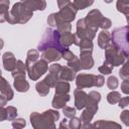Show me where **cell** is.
<instances>
[{"instance_id": "6da1fadb", "label": "cell", "mask_w": 129, "mask_h": 129, "mask_svg": "<svg viewBox=\"0 0 129 129\" xmlns=\"http://www.w3.org/2000/svg\"><path fill=\"white\" fill-rule=\"evenodd\" d=\"M59 118V113L57 111L48 110L43 112V114H38L36 112L30 115V121L34 128H49L54 127V121Z\"/></svg>"}, {"instance_id": "7a4b0ae2", "label": "cell", "mask_w": 129, "mask_h": 129, "mask_svg": "<svg viewBox=\"0 0 129 129\" xmlns=\"http://www.w3.org/2000/svg\"><path fill=\"white\" fill-rule=\"evenodd\" d=\"M112 42L113 45L118 47L123 51L125 56H128V26L117 28L112 33Z\"/></svg>"}, {"instance_id": "3957f363", "label": "cell", "mask_w": 129, "mask_h": 129, "mask_svg": "<svg viewBox=\"0 0 129 129\" xmlns=\"http://www.w3.org/2000/svg\"><path fill=\"white\" fill-rule=\"evenodd\" d=\"M25 69L28 72L29 78L31 80H37L40 76H42L47 70L48 64L44 59L35 60V61H25Z\"/></svg>"}, {"instance_id": "277c9868", "label": "cell", "mask_w": 129, "mask_h": 129, "mask_svg": "<svg viewBox=\"0 0 129 129\" xmlns=\"http://www.w3.org/2000/svg\"><path fill=\"white\" fill-rule=\"evenodd\" d=\"M104 78L103 76H94V75H88V74H82L77 77V87L79 89L84 88H90L93 86L101 87L104 84Z\"/></svg>"}, {"instance_id": "5b68a950", "label": "cell", "mask_w": 129, "mask_h": 129, "mask_svg": "<svg viewBox=\"0 0 129 129\" xmlns=\"http://www.w3.org/2000/svg\"><path fill=\"white\" fill-rule=\"evenodd\" d=\"M106 60L112 66H120L124 62L126 56L122 50L113 44H109L106 48Z\"/></svg>"}, {"instance_id": "8992f818", "label": "cell", "mask_w": 129, "mask_h": 129, "mask_svg": "<svg viewBox=\"0 0 129 129\" xmlns=\"http://www.w3.org/2000/svg\"><path fill=\"white\" fill-rule=\"evenodd\" d=\"M47 22L50 26H55L59 32H68L71 30V24L70 22L64 21L58 13H52L47 18Z\"/></svg>"}, {"instance_id": "52a82bcc", "label": "cell", "mask_w": 129, "mask_h": 129, "mask_svg": "<svg viewBox=\"0 0 129 129\" xmlns=\"http://www.w3.org/2000/svg\"><path fill=\"white\" fill-rule=\"evenodd\" d=\"M77 10H78V9L75 7V5H74L72 2H70L69 4H67V5L62 6L61 8H59L58 14H59V16H60L64 21L71 22L72 20H74L76 14H77Z\"/></svg>"}, {"instance_id": "ba28073f", "label": "cell", "mask_w": 129, "mask_h": 129, "mask_svg": "<svg viewBox=\"0 0 129 129\" xmlns=\"http://www.w3.org/2000/svg\"><path fill=\"white\" fill-rule=\"evenodd\" d=\"M42 58L47 61H55L58 60L61 57V52L55 48V47H49L43 50L42 52Z\"/></svg>"}, {"instance_id": "9c48e42d", "label": "cell", "mask_w": 129, "mask_h": 129, "mask_svg": "<svg viewBox=\"0 0 129 129\" xmlns=\"http://www.w3.org/2000/svg\"><path fill=\"white\" fill-rule=\"evenodd\" d=\"M2 59H3V66H4V69L6 71H9V72H12L15 67H16V59L14 57V54L10 51L8 52H5L2 56Z\"/></svg>"}, {"instance_id": "30bf717a", "label": "cell", "mask_w": 129, "mask_h": 129, "mask_svg": "<svg viewBox=\"0 0 129 129\" xmlns=\"http://www.w3.org/2000/svg\"><path fill=\"white\" fill-rule=\"evenodd\" d=\"M87 104V94L82 91L81 89L75 90V105L76 108L81 110L84 107H86Z\"/></svg>"}, {"instance_id": "8fae6325", "label": "cell", "mask_w": 129, "mask_h": 129, "mask_svg": "<svg viewBox=\"0 0 129 129\" xmlns=\"http://www.w3.org/2000/svg\"><path fill=\"white\" fill-rule=\"evenodd\" d=\"M22 2L25 5V7L32 12L34 10H44L46 6L44 0H24Z\"/></svg>"}, {"instance_id": "7c38bea8", "label": "cell", "mask_w": 129, "mask_h": 129, "mask_svg": "<svg viewBox=\"0 0 129 129\" xmlns=\"http://www.w3.org/2000/svg\"><path fill=\"white\" fill-rule=\"evenodd\" d=\"M101 100V95L98 92L92 91L87 95V104L86 107L98 110V102Z\"/></svg>"}, {"instance_id": "4fadbf2b", "label": "cell", "mask_w": 129, "mask_h": 129, "mask_svg": "<svg viewBox=\"0 0 129 129\" xmlns=\"http://www.w3.org/2000/svg\"><path fill=\"white\" fill-rule=\"evenodd\" d=\"M79 61H80L81 70L91 69L94 64V60L92 58V52H81V58Z\"/></svg>"}, {"instance_id": "5bb4252c", "label": "cell", "mask_w": 129, "mask_h": 129, "mask_svg": "<svg viewBox=\"0 0 129 129\" xmlns=\"http://www.w3.org/2000/svg\"><path fill=\"white\" fill-rule=\"evenodd\" d=\"M69 100H70V96L68 95V93L67 94H56L55 93V96L52 100V107L55 109L62 108Z\"/></svg>"}, {"instance_id": "9a60e30c", "label": "cell", "mask_w": 129, "mask_h": 129, "mask_svg": "<svg viewBox=\"0 0 129 129\" xmlns=\"http://www.w3.org/2000/svg\"><path fill=\"white\" fill-rule=\"evenodd\" d=\"M14 87L18 92H26L29 89V84L25 81V76H18L14 78Z\"/></svg>"}, {"instance_id": "2e32d148", "label": "cell", "mask_w": 129, "mask_h": 129, "mask_svg": "<svg viewBox=\"0 0 129 129\" xmlns=\"http://www.w3.org/2000/svg\"><path fill=\"white\" fill-rule=\"evenodd\" d=\"M76 76V72L70 68L69 66L68 67H61L60 68V71H59V79L63 80V81H72Z\"/></svg>"}, {"instance_id": "e0dca14e", "label": "cell", "mask_w": 129, "mask_h": 129, "mask_svg": "<svg viewBox=\"0 0 129 129\" xmlns=\"http://www.w3.org/2000/svg\"><path fill=\"white\" fill-rule=\"evenodd\" d=\"M98 43H99V46L103 49H105L109 43H110V34L108 33V31L106 30H103L101 31V33L99 34V38H98Z\"/></svg>"}, {"instance_id": "ac0fdd59", "label": "cell", "mask_w": 129, "mask_h": 129, "mask_svg": "<svg viewBox=\"0 0 129 129\" xmlns=\"http://www.w3.org/2000/svg\"><path fill=\"white\" fill-rule=\"evenodd\" d=\"M96 112H97V110L87 107V109H86V110L82 113V115H81V118H80L81 122H84V123H89V122H91V120H92V118H93V116H94V114H95Z\"/></svg>"}, {"instance_id": "d6986e66", "label": "cell", "mask_w": 129, "mask_h": 129, "mask_svg": "<svg viewBox=\"0 0 129 129\" xmlns=\"http://www.w3.org/2000/svg\"><path fill=\"white\" fill-rule=\"evenodd\" d=\"M54 87L56 94H67L70 91V85L64 81H57Z\"/></svg>"}, {"instance_id": "ffe728a7", "label": "cell", "mask_w": 129, "mask_h": 129, "mask_svg": "<svg viewBox=\"0 0 129 129\" xmlns=\"http://www.w3.org/2000/svg\"><path fill=\"white\" fill-rule=\"evenodd\" d=\"M79 45L81 47V52H92L93 43L91 39H80Z\"/></svg>"}, {"instance_id": "44dd1931", "label": "cell", "mask_w": 129, "mask_h": 129, "mask_svg": "<svg viewBox=\"0 0 129 129\" xmlns=\"http://www.w3.org/2000/svg\"><path fill=\"white\" fill-rule=\"evenodd\" d=\"M49 86L44 82V81H41L39 83L36 84V91L37 93L40 95V96H45L48 94L49 92Z\"/></svg>"}, {"instance_id": "7402d4cb", "label": "cell", "mask_w": 129, "mask_h": 129, "mask_svg": "<svg viewBox=\"0 0 129 129\" xmlns=\"http://www.w3.org/2000/svg\"><path fill=\"white\" fill-rule=\"evenodd\" d=\"M129 2L128 0H118L117 2V9L118 11L124 13L125 15L128 14V11H129Z\"/></svg>"}, {"instance_id": "603a6c76", "label": "cell", "mask_w": 129, "mask_h": 129, "mask_svg": "<svg viewBox=\"0 0 129 129\" xmlns=\"http://www.w3.org/2000/svg\"><path fill=\"white\" fill-rule=\"evenodd\" d=\"M94 3V0H75L74 5L77 9H85L88 6H91Z\"/></svg>"}, {"instance_id": "cb8c5ba5", "label": "cell", "mask_w": 129, "mask_h": 129, "mask_svg": "<svg viewBox=\"0 0 129 129\" xmlns=\"http://www.w3.org/2000/svg\"><path fill=\"white\" fill-rule=\"evenodd\" d=\"M91 127H116V128H120V125L117 124V123H112L110 121H103V120H100L99 122H96L95 124L91 125Z\"/></svg>"}, {"instance_id": "d4e9b609", "label": "cell", "mask_w": 129, "mask_h": 129, "mask_svg": "<svg viewBox=\"0 0 129 129\" xmlns=\"http://www.w3.org/2000/svg\"><path fill=\"white\" fill-rule=\"evenodd\" d=\"M112 70H113V66L109 61H107V60H105L104 63H103V66H101L99 68V72L102 73L103 75H109V74H111Z\"/></svg>"}, {"instance_id": "484cf974", "label": "cell", "mask_w": 129, "mask_h": 129, "mask_svg": "<svg viewBox=\"0 0 129 129\" xmlns=\"http://www.w3.org/2000/svg\"><path fill=\"white\" fill-rule=\"evenodd\" d=\"M121 99V96L118 92H111L110 94H108L107 96V100L110 104H116L119 102V100Z\"/></svg>"}, {"instance_id": "4316f807", "label": "cell", "mask_w": 129, "mask_h": 129, "mask_svg": "<svg viewBox=\"0 0 129 129\" xmlns=\"http://www.w3.org/2000/svg\"><path fill=\"white\" fill-rule=\"evenodd\" d=\"M107 86H108V88L111 89V90L116 89V88L118 87V80H117V78L114 77V76L110 77V78L107 80Z\"/></svg>"}, {"instance_id": "83f0119b", "label": "cell", "mask_w": 129, "mask_h": 129, "mask_svg": "<svg viewBox=\"0 0 129 129\" xmlns=\"http://www.w3.org/2000/svg\"><path fill=\"white\" fill-rule=\"evenodd\" d=\"M6 114H7L8 120H13L17 115V110H16V108L9 106L8 108H6Z\"/></svg>"}, {"instance_id": "f1b7e54d", "label": "cell", "mask_w": 129, "mask_h": 129, "mask_svg": "<svg viewBox=\"0 0 129 129\" xmlns=\"http://www.w3.org/2000/svg\"><path fill=\"white\" fill-rule=\"evenodd\" d=\"M62 111L67 118H72L76 115V109L73 107H62Z\"/></svg>"}, {"instance_id": "f546056e", "label": "cell", "mask_w": 129, "mask_h": 129, "mask_svg": "<svg viewBox=\"0 0 129 129\" xmlns=\"http://www.w3.org/2000/svg\"><path fill=\"white\" fill-rule=\"evenodd\" d=\"M39 54H38V51L37 50H34V49H31L27 52V58L26 60L27 61H35L37 58H38Z\"/></svg>"}, {"instance_id": "4dcf8cb0", "label": "cell", "mask_w": 129, "mask_h": 129, "mask_svg": "<svg viewBox=\"0 0 129 129\" xmlns=\"http://www.w3.org/2000/svg\"><path fill=\"white\" fill-rule=\"evenodd\" d=\"M68 127H70V128H80V127H82V122H81L80 119L72 117V119L69 121Z\"/></svg>"}, {"instance_id": "1f68e13d", "label": "cell", "mask_w": 129, "mask_h": 129, "mask_svg": "<svg viewBox=\"0 0 129 129\" xmlns=\"http://www.w3.org/2000/svg\"><path fill=\"white\" fill-rule=\"evenodd\" d=\"M129 72H128V62H125L124 63V66H123V68L120 70V72H119V76L123 79V80H127L128 79V77H129V74H128Z\"/></svg>"}, {"instance_id": "d6a6232c", "label": "cell", "mask_w": 129, "mask_h": 129, "mask_svg": "<svg viewBox=\"0 0 129 129\" xmlns=\"http://www.w3.org/2000/svg\"><path fill=\"white\" fill-rule=\"evenodd\" d=\"M25 125H26L25 120L22 119V118L15 119V120H13V122H12V126H13V127H16V128H22V127H24Z\"/></svg>"}, {"instance_id": "836d02e7", "label": "cell", "mask_w": 129, "mask_h": 129, "mask_svg": "<svg viewBox=\"0 0 129 129\" xmlns=\"http://www.w3.org/2000/svg\"><path fill=\"white\" fill-rule=\"evenodd\" d=\"M110 26H111V20L106 17H103L100 23V27H102L103 29H108Z\"/></svg>"}, {"instance_id": "e575fe53", "label": "cell", "mask_w": 129, "mask_h": 129, "mask_svg": "<svg viewBox=\"0 0 129 129\" xmlns=\"http://www.w3.org/2000/svg\"><path fill=\"white\" fill-rule=\"evenodd\" d=\"M120 118H121V120L124 122V124L126 125V126H128L129 125V112L127 111V110H125L121 115H120Z\"/></svg>"}, {"instance_id": "d590c367", "label": "cell", "mask_w": 129, "mask_h": 129, "mask_svg": "<svg viewBox=\"0 0 129 129\" xmlns=\"http://www.w3.org/2000/svg\"><path fill=\"white\" fill-rule=\"evenodd\" d=\"M121 87H122V91H123L125 94H128V93H129V90H128V89H129V82H128V79L123 81Z\"/></svg>"}, {"instance_id": "8d00e7d4", "label": "cell", "mask_w": 129, "mask_h": 129, "mask_svg": "<svg viewBox=\"0 0 129 129\" xmlns=\"http://www.w3.org/2000/svg\"><path fill=\"white\" fill-rule=\"evenodd\" d=\"M128 102H129V98L128 97H125V98H121L118 103H119V106L121 108H125L128 105Z\"/></svg>"}, {"instance_id": "74e56055", "label": "cell", "mask_w": 129, "mask_h": 129, "mask_svg": "<svg viewBox=\"0 0 129 129\" xmlns=\"http://www.w3.org/2000/svg\"><path fill=\"white\" fill-rule=\"evenodd\" d=\"M6 119H7L6 109H4L2 106H0V121H4Z\"/></svg>"}, {"instance_id": "f35d334b", "label": "cell", "mask_w": 129, "mask_h": 129, "mask_svg": "<svg viewBox=\"0 0 129 129\" xmlns=\"http://www.w3.org/2000/svg\"><path fill=\"white\" fill-rule=\"evenodd\" d=\"M70 3V0H57V5H58V8H61L62 6L67 5Z\"/></svg>"}, {"instance_id": "ab89813d", "label": "cell", "mask_w": 129, "mask_h": 129, "mask_svg": "<svg viewBox=\"0 0 129 129\" xmlns=\"http://www.w3.org/2000/svg\"><path fill=\"white\" fill-rule=\"evenodd\" d=\"M0 5H7V6H9V0H0Z\"/></svg>"}, {"instance_id": "60d3db41", "label": "cell", "mask_w": 129, "mask_h": 129, "mask_svg": "<svg viewBox=\"0 0 129 129\" xmlns=\"http://www.w3.org/2000/svg\"><path fill=\"white\" fill-rule=\"evenodd\" d=\"M3 45H4V42H3V40L0 38V49L3 47Z\"/></svg>"}, {"instance_id": "b9f144b4", "label": "cell", "mask_w": 129, "mask_h": 129, "mask_svg": "<svg viewBox=\"0 0 129 129\" xmlns=\"http://www.w3.org/2000/svg\"><path fill=\"white\" fill-rule=\"evenodd\" d=\"M105 2H107V3H110V2H112V0H105Z\"/></svg>"}, {"instance_id": "7bdbcfd3", "label": "cell", "mask_w": 129, "mask_h": 129, "mask_svg": "<svg viewBox=\"0 0 129 129\" xmlns=\"http://www.w3.org/2000/svg\"><path fill=\"white\" fill-rule=\"evenodd\" d=\"M0 77H1V70H0Z\"/></svg>"}]
</instances>
